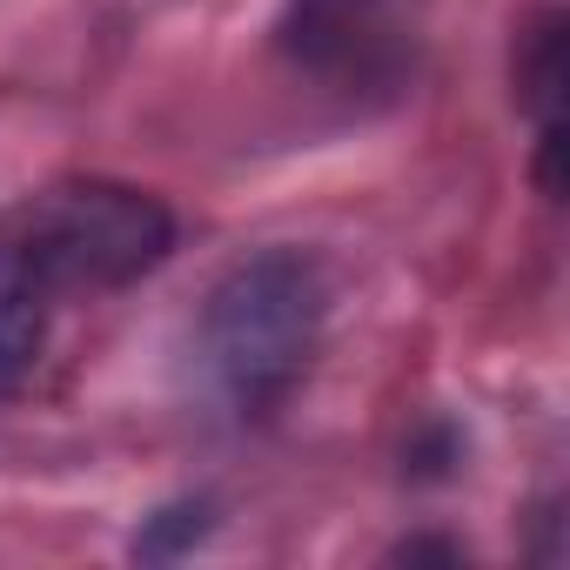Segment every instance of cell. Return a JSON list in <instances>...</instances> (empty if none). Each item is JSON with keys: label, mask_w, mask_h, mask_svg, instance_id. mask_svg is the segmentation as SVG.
<instances>
[{"label": "cell", "mask_w": 570, "mask_h": 570, "mask_svg": "<svg viewBox=\"0 0 570 570\" xmlns=\"http://www.w3.org/2000/svg\"><path fill=\"white\" fill-rule=\"evenodd\" d=\"M175 248V215L128 181L75 175L0 222V383H21L61 303L128 289Z\"/></svg>", "instance_id": "6da1fadb"}, {"label": "cell", "mask_w": 570, "mask_h": 570, "mask_svg": "<svg viewBox=\"0 0 570 570\" xmlns=\"http://www.w3.org/2000/svg\"><path fill=\"white\" fill-rule=\"evenodd\" d=\"M330 323V268L309 248H255L242 255L202 303V363L208 383L262 416L303 383Z\"/></svg>", "instance_id": "7a4b0ae2"}, {"label": "cell", "mask_w": 570, "mask_h": 570, "mask_svg": "<svg viewBox=\"0 0 570 570\" xmlns=\"http://www.w3.org/2000/svg\"><path fill=\"white\" fill-rule=\"evenodd\" d=\"M423 41V0H289L282 55L323 88L390 95L410 81Z\"/></svg>", "instance_id": "3957f363"}, {"label": "cell", "mask_w": 570, "mask_h": 570, "mask_svg": "<svg viewBox=\"0 0 570 570\" xmlns=\"http://www.w3.org/2000/svg\"><path fill=\"white\" fill-rule=\"evenodd\" d=\"M208 537V503H168L141 537H135V557H181L188 543Z\"/></svg>", "instance_id": "277c9868"}]
</instances>
